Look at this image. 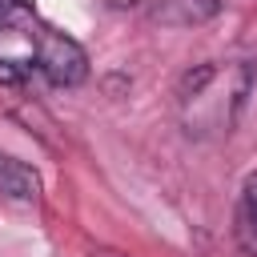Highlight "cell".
Masks as SVG:
<instances>
[{
	"label": "cell",
	"instance_id": "6da1fadb",
	"mask_svg": "<svg viewBox=\"0 0 257 257\" xmlns=\"http://www.w3.org/2000/svg\"><path fill=\"white\" fill-rule=\"evenodd\" d=\"M32 56H36V68L44 72V80L56 88H76L88 80V52L52 24H36Z\"/></svg>",
	"mask_w": 257,
	"mask_h": 257
},
{
	"label": "cell",
	"instance_id": "7a4b0ae2",
	"mask_svg": "<svg viewBox=\"0 0 257 257\" xmlns=\"http://www.w3.org/2000/svg\"><path fill=\"white\" fill-rule=\"evenodd\" d=\"M233 241L241 257H257V169L241 181V193L233 205Z\"/></svg>",
	"mask_w": 257,
	"mask_h": 257
},
{
	"label": "cell",
	"instance_id": "3957f363",
	"mask_svg": "<svg viewBox=\"0 0 257 257\" xmlns=\"http://www.w3.org/2000/svg\"><path fill=\"white\" fill-rule=\"evenodd\" d=\"M221 12V0H161L153 4L149 20L153 24H165V28H193V24H205Z\"/></svg>",
	"mask_w": 257,
	"mask_h": 257
},
{
	"label": "cell",
	"instance_id": "277c9868",
	"mask_svg": "<svg viewBox=\"0 0 257 257\" xmlns=\"http://www.w3.org/2000/svg\"><path fill=\"white\" fill-rule=\"evenodd\" d=\"M0 197L16 201V205H36L40 201V177H36V169H28L24 161L0 153Z\"/></svg>",
	"mask_w": 257,
	"mask_h": 257
},
{
	"label": "cell",
	"instance_id": "5b68a950",
	"mask_svg": "<svg viewBox=\"0 0 257 257\" xmlns=\"http://www.w3.org/2000/svg\"><path fill=\"white\" fill-rule=\"evenodd\" d=\"M24 76H28V68H24L20 60H0V84H4V88H20Z\"/></svg>",
	"mask_w": 257,
	"mask_h": 257
},
{
	"label": "cell",
	"instance_id": "8992f818",
	"mask_svg": "<svg viewBox=\"0 0 257 257\" xmlns=\"http://www.w3.org/2000/svg\"><path fill=\"white\" fill-rule=\"evenodd\" d=\"M24 12H28V0H0V32H8Z\"/></svg>",
	"mask_w": 257,
	"mask_h": 257
},
{
	"label": "cell",
	"instance_id": "52a82bcc",
	"mask_svg": "<svg viewBox=\"0 0 257 257\" xmlns=\"http://www.w3.org/2000/svg\"><path fill=\"white\" fill-rule=\"evenodd\" d=\"M104 4H108V8H137L141 0H104Z\"/></svg>",
	"mask_w": 257,
	"mask_h": 257
},
{
	"label": "cell",
	"instance_id": "ba28073f",
	"mask_svg": "<svg viewBox=\"0 0 257 257\" xmlns=\"http://www.w3.org/2000/svg\"><path fill=\"white\" fill-rule=\"evenodd\" d=\"M92 257H120V253H108V249H96Z\"/></svg>",
	"mask_w": 257,
	"mask_h": 257
}]
</instances>
